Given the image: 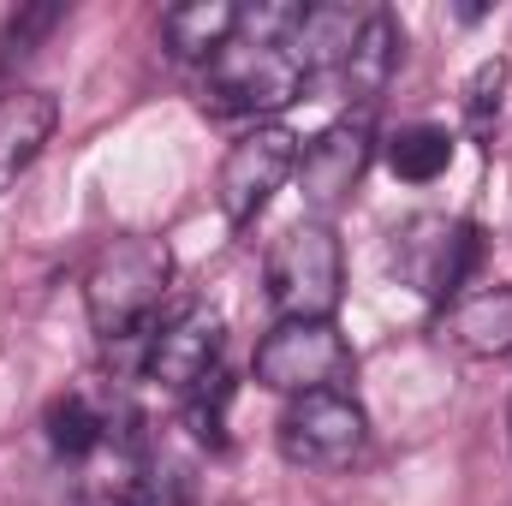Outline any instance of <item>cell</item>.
Listing matches in <instances>:
<instances>
[{"label":"cell","mask_w":512,"mask_h":506,"mask_svg":"<svg viewBox=\"0 0 512 506\" xmlns=\"http://www.w3.org/2000/svg\"><path fill=\"white\" fill-rule=\"evenodd\" d=\"M292 24H298V6H262V12H239V36L209 60V78H203V102L209 114H280L286 102L304 96L310 72L292 48Z\"/></svg>","instance_id":"obj_1"},{"label":"cell","mask_w":512,"mask_h":506,"mask_svg":"<svg viewBox=\"0 0 512 506\" xmlns=\"http://www.w3.org/2000/svg\"><path fill=\"white\" fill-rule=\"evenodd\" d=\"M167 286H173V251H167V239H149V233L114 239L108 251L90 262V274H84L90 328L108 346H143L155 334V322H161Z\"/></svg>","instance_id":"obj_2"},{"label":"cell","mask_w":512,"mask_h":506,"mask_svg":"<svg viewBox=\"0 0 512 506\" xmlns=\"http://www.w3.org/2000/svg\"><path fill=\"white\" fill-rule=\"evenodd\" d=\"M346 292V256L328 221H298L268 251V298L280 322H334Z\"/></svg>","instance_id":"obj_3"},{"label":"cell","mask_w":512,"mask_h":506,"mask_svg":"<svg viewBox=\"0 0 512 506\" xmlns=\"http://www.w3.org/2000/svg\"><path fill=\"white\" fill-rule=\"evenodd\" d=\"M370 441V417L346 387L298 393L280 417V453L304 471H346Z\"/></svg>","instance_id":"obj_4"},{"label":"cell","mask_w":512,"mask_h":506,"mask_svg":"<svg viewBox=\"0 0 512 506\" xmlns=\"http://www.w3.org/2000/svg\"><path fill=\"white\" fill-rule=\"evenodd\" d=\"M483 256V233L471 221H447V215H417L393 233V268L411 292L447 304L465 298V280Z\"/></svg>","instance_id":"obj_5"},{"label":"cell","mask_w":512,"mask_h":506,"mask_svg":"<svg viewBox=\"0 0 512 506\" xmlns=\"http://www.w3.org/2000/svg\"><path fill=\"white\" fill-rule=\"evenodd\" d=\"M352 376V346L334 322H280L256 346V381L274 393H322Z\"/></svg>","instance_id":"obj_6"},{"label":"cell","mask_w":512,"mask_h":506,"mask_svg":"<svg viewBox=\"0 0 512 506\" xmlns=\"http://www.w3.org/2000/svg\"><path fill=\"white\" fill-rule=\"evenodd\" d=\"M298 173V137L286 126H256L245 131L227 161H221V179H215V197H221V215L233 227H251L256 215L268 209V197Z\"/></svg>","instance_id":"obj_7"},{"label":"cell","mask_w":512,"mask_h":506,"mask_svg":"<svg viewBox=\"0 0 512 506\" xmlns=\"http://www.w3.org/2000/svg\"><path fill=\"white\" fill-rule=\"evenodd\" d=\"M221 346H227V322L221 310L209 304H191L167 322H155V334L143 340V376L173 387V393H191L221 370Z\"/></svg>","instance_id":"obj_8"},{"label":"cell","mask_w":512,"mask_h":506,"mask_svg":"<svg viewBox=\"0 0 512 506\" xmlns=\"http://www.w3.org/2000/svg\"><path fill=\"white\" fill-rule=\"evenodd\" d=\"M370 155H376V126H370V114L334 120L322 137H310V143L298 149V191H304V203H310L316 215L340 209V203L358 191Z\"/></svg>","instance_id":"obj_9"},{"label":"cell","mask_w":512,"mask_h":506,"mask_svg":"<svg viewBox=\"0 0 512 506\" xmlns=\"http://www.w3.org/2000/svg\"><path fill=\"white\" fill-rule=\"evenodd\" d=\"M60 126V102L48 90H12L0 96V191H12L36 155L48 149V137Z\"/></svg>","instance_id":"obj_10"},{"label":"cell","mask_w":512,"mask_h":506,"mask_svg":"<svg viewBox=\"0 0 512 506\" xmlns=\"http://www.w3.org/2000/svg\"><path fill=\"white\" fill-rule=\"evenodd\" d=\"M441 340L465 358H507L512 352V286H483L447 304Z\"/></svg>","instance_id":"obj_11"},{"label":"cell","mask_w":512,"mask_h":506,"mask_svg":"<svg viewBox=\"0 0 512 506\" xmlns=\"http://www.w3.org/2000/svg\"><path fill=\"white\" fill-rule=\"evenodd\" d=\"M399 54H405V36H399L393 12H370L364 30H358V42H352V54H346V66H340L358 114H370L382 102V90L393 84V72H399Z\"/></svg>","instance_id":"obj_12"},{"label":"cell","mask_w":512,"mask_h":506,"mask_svg":"<svg viewBox=\"0 0 512 506\" xmlns=\"http://www.w3.org/2000/svg\"><path fill=\"white\" fill-rule=\"evenodd\" d=\"M161 36L173 48V60H215L233 36H239V6L227 0H191V6H173L161 18Z\"/></svg>","instance_id":"obj_13"},{"label":"cell","mask_w":512,"mask_h":506,"mask_svg":"<svg viewBox=\"0 0 512 506\" xmlns=\"http://www.w3.org/2000/svg\"><path fill=\"white\" fill-rule=\"evenodd\" d=\"M370 12H352V6H298V24H292V48L304 60V72H322V66H346L358 30H364Z\"/></svg>","instance_id":"obj_14"},{"label":"cell","mask_w":512,"mask_h":506,"mask_svg":"<svg viewBox=\"0 0 512 506\" xmlns=\"http://www.w3.org/2000/svg\"><path fill=\"white\" fill-rule=\"evenodd\" d=\"M387 167H393L399 179H411V185L441 179V173L453 167V131H447V126H429V120L399 126L393 137H387Z\"/></svg>","instance_id":"obj_15"},{"label":"cell","mask_w":512,"mask_h":506,"mask_svg":"<svg viewBox=\"0 0 512 506\" xmlns=\"http://www.w3.org/2000/svg\"><path fill=\"white\" fill-rule=\"evenodd\" d=\"M108 429H114V423H108L84 393H66V399L48 405V441H54V453H66V459L96 453V447L108 441Z\"/></svg>","instance_id":"obj_16"},{"label":"cell","mask_w":512,"mask_h":506,"mask_svg":"<svg viewBox=\"0 0 512 506\" xmlns=\"http://www.w3.org/2000/svg\"><path fill=\"white\" fill-rule=\"evenodd\" d=\"M66 24V6L60 0H48V6H18V12H6V24H0V78L12 72V66H24L54 30Z\"/></svg>","instance_id":"obj_17"},{"label":"cell","mask_w":512,"mask_h":506,"mask_svg":"<svg viewBox=\"0 0 512 506\" xmlns=\"http://www.w3.org/2000/svg\"><path fill=\"white\" fill-rule=\"evenodd\" d=\"M501 96H507V60H483L465 84V126L477 137H495V120H501Z\"/></svg>","instance_id":"obj_18"},{"label":"cell","mask_w":512,"mask_h":506,"mask_svg":"<svg viewBox=\"0 0 512 506\" xmlns=\"http://www.w3.org/2000/svg\"><path fill=\"white\" fill-rule=\"evenodd\" d=\"M227 399H233V387L227 376L215 370V376L203 381V387H191V405H185V423H191V435L197 441H227Z\"/></svg>","instance_id":"obj_19"}]
</instances>
